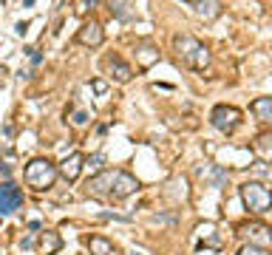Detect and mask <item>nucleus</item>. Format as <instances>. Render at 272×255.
<instances>
[{"instance_id":"nucleus-5","label":"nucleus","mask_w":272,"mask_h":255,"mask_svg":"<svg viewBox=\"0 0 272 255\" xmlns=\"http://www.w3.org/2000/svg\"><path fill=\"white\" fill-rule=\"evenodd\" d=\"M139 190V179L128 170H116V179H114V187H111V198L114 201H122V198L133 196Z\"/></svg>"},{"instance_id":"nucleus-22","label":"nucleus","mask_w":272,"mask_h":255,"mask_svg":"<svg viewBox=\"0 0 272 255\" xmlns=\"http://www.w3.org/2000/svg\"><path fill=\"white\" fill-rule=\"evenodd\" d=\"M102 162H105V156H102V153H97V156H91V159H88V167L100 170V167H102Z\"/></svg>"},{"instance_id":"nucleus-25","label":"nucleus","mask_w":272,"mask_h":255,"mask_svg":"<svg viewBox=\"0 0 272 255\" xmlns=\"http://www.w3.org/2000/svg\"><path fill=\"white\" fill-rule=\"evenodd\" d=\"M0 176H9V167H6V164H3V167H0Z\"/></svg>"},{"instance_id":"nucleus-28","label":"nucleus","mask_w":272,"mask_h":255,"mask_svg":"<svg viewBox=\"0 0 272 255\" xmlns=\"http://www.w3.org/2000/svg\"><path fill=\"white\" fill-rule=\"evenodd\" d=\"M136 255H139V252H136Z\"/></svg>"},{"instance_id":"nucleus-10","label":"nucleus","mask_w":272,"mask_h":255,"mask_svg":"<svg viewBox=\"0 0 272 255\" xmlns=\"http://www.w3.org/2000/svg\"><path fill=\"white\" fill-rule=\"evenodd\" d=\"M102 65H105V71L116 79V82H130V77H133V68H130L119 54H108Z\"/></svg>"},{"instance_id":"nucleus-15","label":"nucleus","mask_w":272,"mask_h":255,"mask_svg":"<svg viewBox=\"0 0 272 255\" xmlns=\"http://www.w3.org/2000/svg\"><path fill=\"white\" fill-rule=\"evenodd\" d=\"M60 244H63V241H60V235L51 233V230H46V233L40 235V252H43V255H54L60 249Z\"/></svg>"},{"instance_id":"nucleus-1","label":"nucleus","mask_w":272,"mask_h":255,"mask_svg":"<svg viewBox=\"0 0 272 255\" xmlns=\"http://www.w3.org/2000/svg\"><path fill=\"white\" fill-rule=\"evenodd\" d=\"M173 51L182 60V65H187V68H193V71H204L210 65V49L190 34L173 37Z\"/></svg>"},{"instance_id":"nucleus-23","label":"nucleus","mask_w":272,"mask_h":255,"mask_svg":"<svg viewBox=\"0 0 272 255\" xmlns=\"http://www.w3.org/2000/svg\"><path fill=\"white\" fill-rule=\"evenodd\" d=\"M108 3H111V12H116V14H119V12H122V6H125L128 0H108Z\"/></svg>"},{"instance_id":"nucleus-27","label":"nucleus","mask_w":272,"mask_h":255,"mask_svg":"<svg viewBox=\"0 0 272 255\" xmlns=\"http://www.w3.org/2000/svg\"><path fill=\"white\" fill-rule=\"evenodd\" d=\"M193 3H199V0H193Z\"/></svg>"},{"instance_id":"nucleus-14","label":"nucleus","mask_w":272,"mask_h":255,"mask_svg":"<svg viewBox=\"0 0 272 255\" xmlns=\"http://www.w3.org/2000/svg\"><path fill=\"white\" fill-rule=\"evenodd\" d=\"M196 12H199V17H204V20H213V17L221 14V3H218V0H199V3H196Z\"/></svg>"},{"instance_id":"nucleus-17","label":"nucleus","mask_w":272,"mask_h":255,"mask_svg":"<svg viewBox=\"0 0 272 255\" xmlns=\"http://www.w3.org/2000/svg\"><path fill=\"white\" fill-rule=\"evenodd\" d=\"M255 153L264 156V159H272V134H261V136H258Z\"/></svg>"},{"instance_id":"nucleus-16","label":"nucleus","mask_w":272,"mask_h":255,"mask_svg":"<svg viewBox=\"0 0 272 255\" xmlns=\"http://www.w3.org/2000/svg\"><path fill=\"white\" fill-rule=\"evenodd\" d=\"M136 63L139 68H151L153 63H159V51L153 46H142V49H136Z\"/></svg>"},{"instance_id":"nucleus-24","label":"nucleus","mask_w":272,"mask_h":255,"mask_svg":"<svg viewBox=\"0 0 272 255\" xmlns=\"http://www.w3.org/2000/svg\"><path fill=\"white\" fill-rule=\"evenodd\" d=\"M224 179H227V173H224V170H215V184H221Z\"/></svg>"},{"instance_id":"nucleus-13","label":"nucleus","mask_w":272,"mask_h":255,"mask_svg":"<svg viewBox=\"0 0 272 255\" xmlns=\"http://www.w3.org/2000/svg\"><path fill=\"white\" fill-rule=\"evenodd\" d=\"M250 111L255 113L261 122H272V97H261L250 105Z\"/></svg>"},{"instance_id":"nucleus-12","label":"nucleus","mask_w":272,"mask_h":255,"mask_svg":"<svg viewBox=\"0 0 272 255\" xmlns=\"http://www.w3.org/2000/svg\"><path fill=\"white\" fill-rule=\"evenodd\" d=\"M88 249H91V255H119V249H116V244H111L108 238H102V235H91V238H85Z\"/></svg>"},{"instance_id":"nucleus-26","label":"nucleus","mask_w":272,"mask_h":255,"mask_svg":"<svg viewBox=\"0 0 272 255\" xmlns=\"http://www.w3.org/2000/svg\"><path fill=\"white\" fill-rule=\"evenodd\" d=\"M31 3H34V0H26V6H31Z\"/></svg>"},{"instance_id":"nucleus-8","label":"nucleus","mask_w":272,"mask_h":255,"mask_svg":"<svg viewBox=\"0 0 272 255\" xmlns=\"http://www.w3.org/2000/svg\"><path fill=\"white\" fill-rule=\"evenodd\" d=\"M114 179H116V170H102V173H97L94 179H88V196H94V198L111 196Z\"/></svg>"},{"instance_id":"nucleus-6","label":"nucleus","mask_w":272,"mask_h":255,"mask_svg":"<svg viewBox=\"0 0 272 255\" xmlns=\"http://www.w3.org/2000/svg\"><path fill=\"white\" fill-rule=\"evenodd\" d=\"M238 235H244L252 247H264L266 249L272 244V230L264 227V224H255V221H252V224H241L238 227Z\"/></svg>"},{"instance_id":"nucleus-7","label":"nucleus","mask_w":272,"mask_h":255,"mask_svg":"<svg viewBox=\"0 0 272 255\" xmlns=\"http://www.w3.org/2000/svg\"><path fill=\"white\" fill-rule=\"evenodd\" d=\"M102 40H105V31H102V26L97 20H88L79 26L77 31V42L79 46H85V49H97V46H102Z\"/></svg>"},{"instance_id":"nucleus-18","label":"nucleus","mask_w":272,"mask_h":255,"mask_svg":"<svg viewBox=\"0 0 272 255\" xmlns=\"http://www.w3.org/2000/svg\"><path fill=\"white\" fill-rule=\"evenodd\" d=\"M94 6H97V0H79V3H77V9H74V12H77L79 17H85V14L91 12Z\"/></svg>"},{"instance_id":"nucleus-9","label":"nucleus","mask_w":272,"mask_h":255,"mask_svg":"<svg viewBox=\"0 0 272 255\" xmlns=\"http://www.w3.org/2000/svg\"><path fill=\"white\" fill-rule=\"evenodd\" d=\"M20 204H23V190L20 187H15V184H9V182L0 184V216L15 212Z\"/></svg>"},{"instance_id":"nucleus-11","label":"nucleus","mask_w":272,"mask_h":255,"mask_svg":"<svg viewBox=\"0 0 272 255\" xmlns=\"http://www.w3.org/2000/svg\"><path fill=\"white\" fill-rule=\"evenodd\" d=\"M82 153H71V156H65L63 162H60V167H57V173L65 179V182H74V179L79 176V170H82Z\"/></svg>"},{"instance_id":"nucleus-4","label":"nucleus","mask_w":272,"mask_h":255,"mask_svg":"<svg viewBox=\"0 0 272 255\" xmlns=\"http://www.w3.org/2000/svg\"><path fill=\"white\" fill-rule=\"evenodd\" d=\"M210 122H213L215 131L221 134H236V128L241 125V111L236 105H215L213 113H210Z\"/></svg>"},{"instance_id":"nucleus-19","label":"nucleus","mask_w":272,"mask_h":255,"mask_svg":"<svg viewBox=\"0 0 272 255\" xmlns=\"http://www.w3.org/2000/svg\"><path fill=\"white\" fill-rule=\"evenodd\" d=\"M238 255H272V252H269V249H264V247H252V244H247Z\"/></svg>"},{"instance_id":"nucleus-2","label":"nucleus","mask_w":272,"mask_h":255,"mask_svg":"<svg viewBox=\"0 0 272 255\" xmlns=\"http://www.w3.org/2000/svg\"><path fill=\"white\" fill-rule=\"evenodd\" d=\"M23 179L34 190H49L54 184V179H57V164H51L49 159H31L26 164V170H23Z\"/></svg>"},{"instance_id":"nucleus-20","label":"nucleus","mask_w":272,"mask_h":255,"mask_svg":"<svg viewBox=\"0 0 272 255\" xmlns=\"http://www.w3.org/2000/svg\"><path fill=\"white\" fill-rule=\"evenodd\" d=\"M91 88H94L97 94H100V97H105V94H108V82H105V79H94Z\"/></svg>"},{"instance_id":"nucleus-3","label":"nucleus","mask_w":272,"mask_h":255,"mask_svg":"<svg viewBox=\"0 0 272 255\" xmlns=\"http://www.w3.org/2000/svg\"><path fill=\"white\" fill-rule=\"evenodd\" d=\"M241 198H244V204H247V210L255 212V216H261V212H266L272 207V190L264 187L261 182H244Z\"/></svg>"},{"instance_id":"nucleus-21","label":"nucleus","mask_w":272,"mask_h":255,"mask_svg":"<svg viewBox=\"0 0 272 255\" xmlns=\"http://www.w3.org/2000/svg\"><path fill=\"white\" fill-rule=\"evenodd\" d=\"M71 122H74V125H77V128H82V125H85V122H88V113H85V111H74Z\"/></svg>"}]
</instances>
